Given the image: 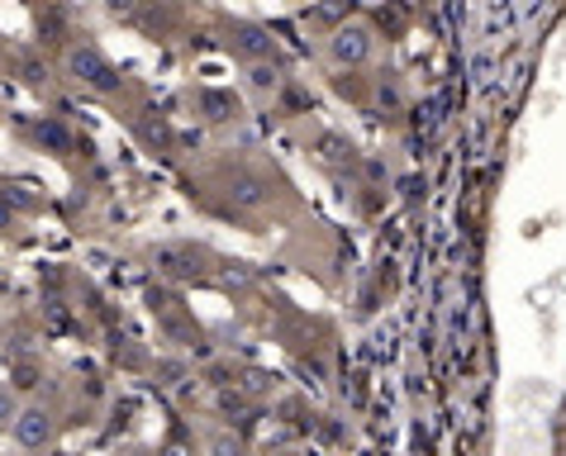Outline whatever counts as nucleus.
Masks as SVG:
<instances>
[{
    "mask_svg": "<svg viewBox=\"0 0 566 456\" xmlns=\"http://www.w3.org/2000/svg\"><path fill=\"white\" fill-rule=\"evenodd\" d=\"M62 76L76 82L82 91H91V96H119L124 91V72L91 39H67L62 43Z\"/></svg>",
    "mask_w": 566,
    "mask_h": 456,
    "instance_id": "nucleus-1",
    "label": "nucleus"
},
{
    "mask_svg": "<svg viewBox=\"0 0 566 456\" xmlns=\"http://www.w3.org/2000/svg\"><path fill=\"white\" fill-rule=\"evenodd\" d=\"M14 443H20L24 452H43V447H53L57 443V418H53V409H43L34 400H20V414L10 418V428H6Z\"/></svg>",
    "mask_w": 566,
    "mask_h": 456,
    "instance_id": "nucleus-2",
    "label": "nucleus"
},
{
    "mask_svg": "<svg viewBox=\"0 0 566 456\" xmlns=\"http://www.w3.org/2000/svg\"><path fill=\"white\" fill-rule=\"evenodd\" d=\"M153 262H157V272L163 276H171V280H200L210 272V257L200 253V247H191V243H167V247H157L153 253Z\"/></svg>",
    "mask_w": 566,
    "mask_h": 456,
    "instance_id": "nucleus-3",
    "label": "nucleus"
},
{
    "mask_svg": "<svg viewBox=\"0 0 566 456\" xmlns=\"http://www.w3.org/2000/svg\"><path fill=\"white\" fill-rule=\"evenodd\" d=\"M24 138H29V144H34L39 152H49V157H72V152H76V134H72L57 115H39L34 124H24Z\"/></svg>",
    "mask_w": 566,
    "mask_h": 456,
    "instance_id": "nucleus-4",
    "label": "nucleus"
},
{
    "mask_svg": "<svg viewBox=\"0 0 566 456\" xmlns=\"http://www.w3.org/2000/svg\"><path fill=\"white\" fill-rule=\"evenodd\" d=\"M229 49L239 53L243 62H266V57H276V43L272 34H266L262 24H229Z\"/></svg>",
    "mask_w": 566,
    "mask_h": 456,
    "instance_id": "nucleus-5",
    "label": "nucleus"
},
{
    "mask_svg": "<svg viewBox=\"0 0 566 456\" xmlns=\"http://www.w3.org/2000/svg\"><path fill=\"white\" fill-rule=\"evenodd\" d=\"M367 53H371V34L361 24H343V29H334V39H328V57L343 62V67H357Z\"/></svg>",
    "mask_w": 566,
    "mask_h": 456,
    "instance_id": "nucleus-6",
    "label": "nucleus"
},
{
    "mask_svg": "<svg viewBox=\"0 0 566 456\" xmlns=\"http://www.w3.org/2000/svg\"><path fill=\"white\" fill-rule=\"evenodd\" d=\"M14 76L29 86V91H39V96H53V67H49V57H39V53H14Z\"/></svg>",
    "mask_w": 566,
    "mask_h": 456,
    "instance_id": "nucleus-7",
    "label": "nucleus"
},
{
    "mask_svg": "<svg viewBox=\"0 0 566 456\" xmlns=\"http://www.w3.org/2000/svg\"><path fill=\"white\" fill-rule=\"evenodd\" d=\"M224 195L239 204V210H258V204H266V181L262 177H253V171H233L229 177V185H224Z\"/></svg>",
    "mask_w": 566,
    "mask_h": 456,
    "instance_id": "nucleus-8",
    "label": "nucleus"
},
{
    "mask_svg": "<svg viewBox=\"0 0 566 456\" xmlns=\"http://www.w3.org/2000/svg\"><path fill=\"white\" fill-rule=\"evenodd\" d=\"M196 105H200V115H206V119H214V124H224V119H233V115H239V100H233L229 91H200V96H196Z\"/></svg>",
    "mask_w": 566,
    "mask_h": 456,
    "instance_id": "nucleus-9",
    "label": "nucleus"
},
{
    "mask_svg": "<svg viewBox=\"0 0 566 456\" xmlns=\"http://www.w3.org/2000/svg\"><path fill=\"white\" fill-rule=\"evenodd\" d=\"M276 86H281V67L272 57H266V62H248V91H253V96H272Z\"/></svg>",
    "mask_w": 566,
    "mask_h": 456,
    "instance_id": "nucleus-10",
    "label": "nucleus"
},
{
    "mask_svg": "<svg viewBox=\"0 0 566 456\" xmlns=\"http://www.w3.org/2000/svg\"><path fill=\"white\" fill-rule=\"evenodd\" d=\"M20 224H24V210L6 195V185H0V238H14V233H20Z\"/></svg>",
    "mask_w": 566,
    "mask_h": 456,
    "instance_id": "nucleus-11",
    "label": "nucleus"
},
{
    "mask_svg": "<svg viewBox=\"0 0 566 456\" xmlns=\"http://www.w3.org/2000/svg\"><path fill=\"white\" fill-rule=\"evenodd\" d=\"M10 385L20 390V395H29V390L39 385V361H29V357H14V367H10Z\"/></svg>",
    "mask_w": 566,
    "mask_h": 456,
    "instance_id": "nucleus-12",
    "label": "nucleus"
},
{
    "mask_svg": "<svg viewBox=\"0 0 566 456\" xmlns=\"http://www.w3.org/2000/svg\"><path fill=\"white\" fill-rule=\"evenodd\" d=\"M14 414H20V390H14L10 381H0V433L10 428Z\"/></svg>",
    "mask_w": 566,
    "mask_h": 456,
    "instance_id": "nucleus-13",
    "label": "nucleus"
},
{
    "mask_svg": "<svg viewBox=\"0 0 566 456\" xmlns=\"http://www.w3.org/2000/svg\"><path fill=\"white\" fill-rule=\"evenodd\" d=\"M105 10L119 14V20H134V14H138V0H105Z\"/></svg>",
    "mask_w": 566,
    "mask_h": 456,
    "instance_id": "nucleus-14",
    "label": "nucleus"
}]
</instances>
